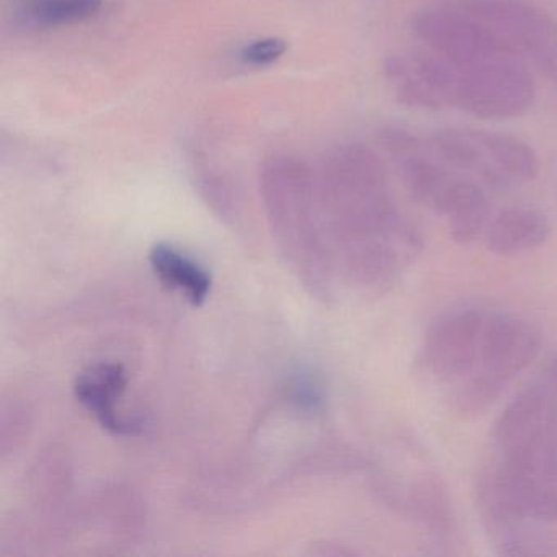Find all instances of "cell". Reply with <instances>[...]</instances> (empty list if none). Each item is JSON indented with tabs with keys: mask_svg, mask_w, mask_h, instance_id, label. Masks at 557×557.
<instances>
[{
	"mask_svg": "<svg viewBox=\"0 0 557 557\" xmlns=\"http://www.w3.org/2000/svg\"><path fill=\"white\" fill-rule=\"evenodd\" d=\"M259 182L270 224L283 246L318 256L315 182L308 165L293 156L275 154L263 161Z\"/></svg>",
	"mask_w": 557,
	"mask_h": 557,
	"instance_id": "1",
	"label": "cell"
},
{
	"mask_svg": "<svg viewBox=\"0 0 557 557\" xmlns=\"http://www.w3.org/2000/svg\"><path fill=\"white\" fill-rule=\"evenodd\" d=\"M487 315L479 309H456L426 332L420 361L442 383L465 380L478 367Z\"/></svg>",
	"mask_w": 557,
	"mask_h": 557,
	"instance_id": "2",
	"label": "cell"
},
{
	"mask_svg": "<svg viewBox=\"0 0 557 557\" xmlns=\"http://www.w3.org/2000/svg\"><path fill=\"white\" fill-rule=\"evenodd\" d=\"M540 351L537 332L523 319L511 314L487 318L475 370L510 386Z\"/></svg>",
	"mask_w": 557,
	"mask_h": 557,
	"instance_id": "3",
	"label": "cell"
},
{
	"mask_svg": "<svg viewBox=\"0 0 557 557\" xmlns=\"http://www.w3.org/2000/svg\"><path fill=\"white\" fill-rule=\"evenodd\" d=\"M556 393L549 383L528 387L504 410L492 433L500 453L543 438L556 429Z\"/></svg>",
	"mask_w": 557,
	"mask_h": 557,
	"instance_id": "4",
	"label": "cell"
},
{
	"mask_svg": "<svg viewBox=\"0 0 557 557\" xmlns=\"http://www.w3.org/2000/svg\"><path fill=\"white\" fill-rule=\"evenodd\" d=\"M128 386V374L120 363L92 364L77 376L74 394L81 406L113 435H138L141 425L120 416L116 404Z\"/></svg>",
	"mask_w": 557,
	"mask_h": 557,
	"instance_id": "5",
	"label": "cell"
},
{
	"mask_svg": "<svg viewBox=\"0 0 557 557\" xmlns=\"http://www.w3.org/2000/svg\"><path fill=\"white\" fill-rule=\"evenodd\" d=\"M149 263L159 282L178 292L191 306H203L213 286V278L200 263L171 244H156L149 252Z\"/></svg>",
	"mask_w": 557,
	"mask_h": 557,
	"instance_id": "6",
	"label": "cell"
},
{
	"mask_svg": "<svg viewBox=\"0 0 557 557\" xmlns=\"http://www.w3.org/2000/svg\"><path fill=\"white\" fill-rule=\"evenodd\" d=\"M549 231L546 218L534 211H507L488 226L487 247L497 256H518L546 243Z\"/></svg>",
	"mask_w": 557,
	"mask_h": 557,
	"instance_id": "7",
	"label": "cell"
},
{
	"mask_svg": "<svg viewBox=\"0 0 557 557\" xmlns=\"http://www.w3.org/2000/svg\"><path fill=\"white\" fill-rule=\"evenodd\" d=\"M14 17L34 30L70 27L99 14L103 0H12Z\"/></svg>",
	"mask_w": 557,
	"mask_h": 557,
	"instance_id": "8",
	"label": "cell"
},
{
	"mask_svg": "<svg viewBox=\"0 0 557 557\" xmlns=\"http://www.w3.org/2000/svg\"><path fill=\"white\" fill-rule=\"evenodd\" d=\"M445 210L451 218L449 227L456 243H474L484 233L487 208L479 195L468 190L458 191L446 198Z\"/></svg>",
	"mask_w": 557,
	"mask_h": 557,
	"instance_id": "9",
	"label": "cell"
},
{
	"mask_svg": "<svg viewBox=\"0 0 557 557\" xmlns=\"http://www.w3.org/2000/svg\"><path fill=\"white\" fill-rule=\"evenodd\" d=\"M508 384L474 370L461 380L453 394V407L465 417L481 416L487 412L507 391Z\"/></svg>",
	"mask_w": 557,
	"mask_h": 557,
	"instance_id": "10",
	"label": "cell"
},
{
	"mask_svg": "<svg viewBox=\"0 0 557 557\" xmlns=\"http://www.w3.org/2000/svg\"><path fill=\"white\" fill-rule=\"evenodd\" d=\"M286 41L278 37H267L247 44L240 50L239 60L247 66L263 67L276 63L286 53Z\"/></svg>",
	"mask_w": 557,
	"mask_h": 557,
	"instance_id": "11",
	"label": "cell"
}]
</instances>
